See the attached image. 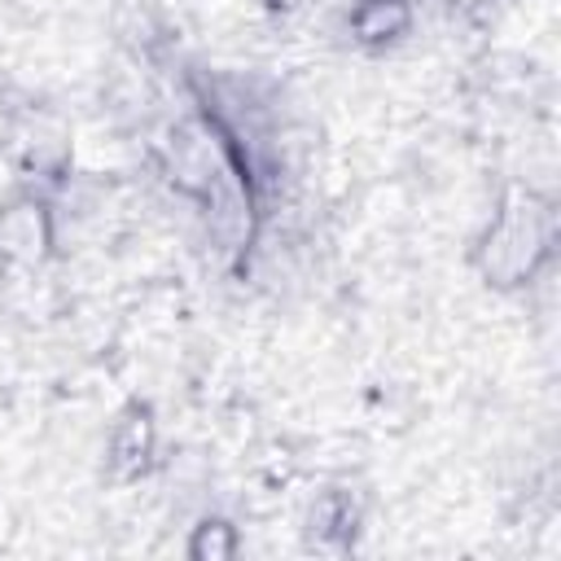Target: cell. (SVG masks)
Returning <instances> with one entry per match:
<instances>
[{
  "instance_id": "cell-7",
  "label": "cell",
  "mask_w": 561,
  "mask_h": 561,
  "mask_svg": "<svg viewBox=\"0 0 561 561\" xmlns=\"http://www.w3.org/2000/svg\"><path fill=\"white\" fill-rule=\"evenodd\" d=\"M447 4H451V9H478L482 0H447Z\"/></svg>"
},
{
  "instance_id": "cell-1",
  "label": "cell",
  "mask_w": 561,
  "mask_h": 561,
  "mask_svg": "<svg viewBox=\"0 0 561 561\" xmlns=\"http://www.w3.org/2000/svg\"><path fill=\"white\" fill-rule=\"evenodd\" d=\"M548 210H508L495 228H491V272L504 280H522L535 272V259L548 250L552 232H548Z\"/></svg>"
},
{
  "instance_id": "cell-2",
  "label": "cell",
  "mask_w": 561,
  "mask_h": 561,
  "mask_svg": "<svg viewBox=\"0 0 561 561\" xmlns=\"http://www.w3.org/2000/svg\"><path fill=\"white\" fill-rule=\"evenodd\" d=\"M53 245V219L48 206L26 197H13L0 210V259L4 263H39Z\"/></svg>"
},
{
  "instance_id": "cell-3",
  "label": "cell",
  "mask_w": 561,
  "mask_h": 561,
  "mask_svg": "<svg viewBox=\"0 0 561 561\" xmlns=\"http://www.w3.org/2000/svg\"><path fill=\"white\" fill-rule=\"evenodd\" d=\"M153 443H158V430H153L149 408H127L123 421L110 434V469H114V478H140L149 456H153Z\"/></svg>"
},
{
  "instance_id": "cell-4",
  "label": "cell",
  "mask_w": 561,
  "mask_h": 561,
  "mask_svg": "<svg viewBox=\"0 0 561 561\" xmlns=\"http://www.w3.org/2000/svg\"><path fill=\"white\" fill-rule=\"evenodd\" d=\"M408 26H412L408 0H359L351 13V31L364 48H386L399 35H408Z\"/></svg>"
},
{
  "instance_id": "cell-5",
  "label": "cell",
  "mask_w": 561,
  "mask_h": 561,
  "mask_svg": "<svg viewBox=\"0 0 561 561\" xmlns=\"http://www.w3.org/2000/svg\"><path fill=\"white\" fill-rule=\"evenodd\" d=\"M355 522H359V513H355V504H351L342 491H329V495L311 508V535H316V539L346 543V539L355 535Z\"/></svg>"
},
{
  "instance_id": "cell-6",
  "label": "cell",
  "mask_w": 561,
  "mask_h": 561,
  "mask_svg": "<svg viewBox=\"0 0 561 561\" xmlns=\"http://www.w3.org/2000/svg\"><path fill=\"white\" fill-rule=\"evenodd\" d=\"M237 552V530L228 526V522H202V526H193V539H188V557H210V561H219V557H232Z\"/></svg>"
}]
</instances>
